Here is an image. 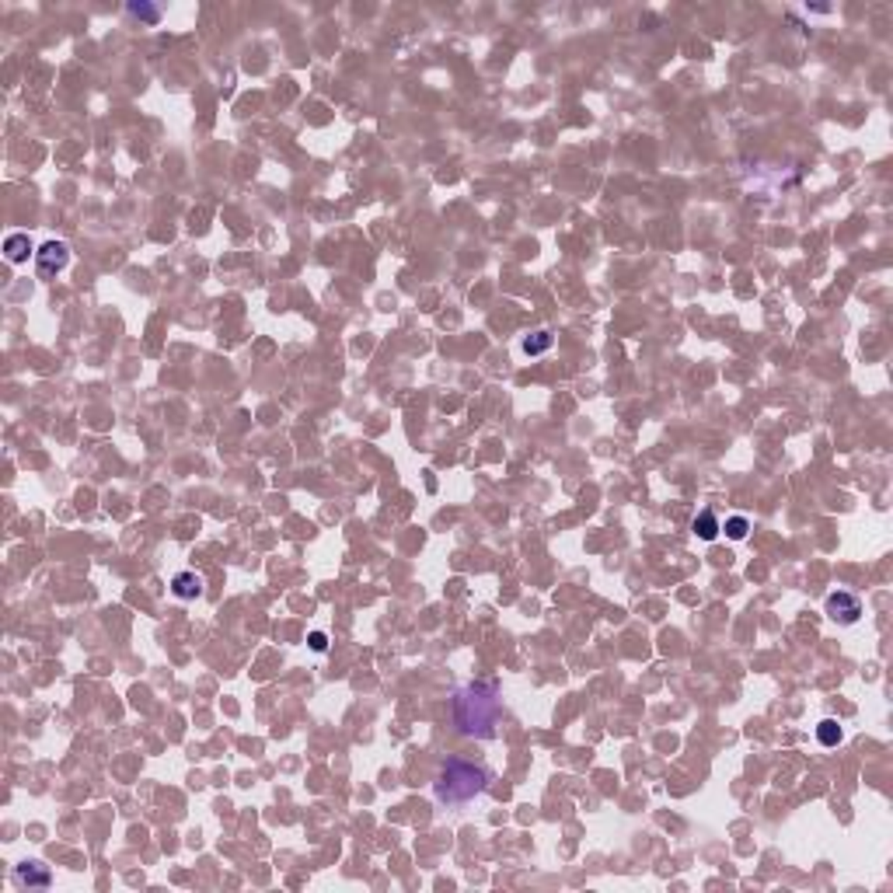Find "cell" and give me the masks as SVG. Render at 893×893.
Masks as SVG:
<instances>
[{"label": "cell", "instance_id": "cell-1", "mask_svg": "<svg viewBox=\"0 0 893 893\" xmlns=\"http://www.w3.org/2000/svg\"><path fill=\"white\" fill-rule=\"evenodd\" d=\"M499 719H503V698L492 681L468 684L454 694V726L461 736L488 740V736H495Z\"/></svg>", "mask_w": 893, "mask_h": 893}, {"label": "cell", "instance_id": "cell-2", "mask_svg": "<svg viewBox=\"0 0 893 893\" xmlns=\"http://www.w3.org/2000/svg\"><path fill=\"white\" fill-rule=\"evenodd\" d=\"M488 785V774L478 765L468 761H446L440 774H437V799L440 803H468L475 796H482Z\"/></svg>", "mask_w": 893, "mask_h": 893}, {"label": "cell", "instance_id": "cell-3", "mask_svg": "<svg viewBox=\"0 0 893 893\" xmlns=\"http://www.w3.org/2000/svg\"><path fill=\"white\" fill-rule=\"evenodd\" d=\"M35 258H39V276H56V273H63L67 269V262H70V251H67V244L60 241H45L35 251Z\"/></svg>", "mask_w": 893, "mask_h": 893}, {"label": "cell", "instance_id": "cell-4", "mask_svg": "<svg viewBox=\"0 0 893 893\" xmlns=\"http://www.w3.org/2000/svg\"><path fill=\"white\" fill-rule=\"evenodd\" d=\"M827 614L834 618V621H841V625H855L858 621V614H862V604H858V597L852 593H831L827 597Z\"/></svg>", "mask_w": 893, "mask_h": 893}, {"label": "cell", "instance_id": "cell-5", "mask_svg": "<svg viewBox=\"0 0 893 893\" xmlns=\"http://www.w3.org/2000/svg\"><path fill=\"white\" fill-rule=\"evenodd\" d=\"M171 586H175V597H182V601H196L203 593V579L196 572H178L171 579Z\"/></svg>", "mask_w": 893, "mask_h": 893}, {"label": "cell", "instance_id": "cell-6", "mask_svg": "<svg viewBox=\"0 0 893 893\" xmlns=\"http://www.w3.org/2000/svg\"><path fill=\"white\" fill-rule=\"evenodd\" d=\"M691 530H694V534H698L701 541H712V537H716V534H719L723 527H719V520H716V513H712V510H701V513L694 517Z\"/></svg>", "mask_w": 893, "mask_h": 893}, {"label": "cell", "instance_id": "cell-7", "mask_svg": "<svg viewBox=\"0 0 893 893\" xmlns=\"http://www.w3.org/2000/svg\"><path fill=\"white\" fill-rule=\"evenodd\" d=\"M28 251H32L28 234H11V238L4 241V255H7L11 262H25V258H28Z\"/></svg>", "mask_w": 893, "mask_h": 893}, {"label": "cell", "instance_id": "cell-8", "mask_svg": "<svg viewBox=\"0 0 893 893\" xmlns=\"http://www.w3.org/2000/svg\"><path fill=\"white\" fill-rule=\"evenodd\" d=\"M816 736H820L823 747H838V743H841V726H838L834 719H823V723L816 726Z\"/></svg>", "mask_w": 893, "mask_h": 893}, {"label": "cell", "instance_id": "cell-9", "mask_svg": "<svg viewBox=\"0 0 893 893\" xmlns=\"http://www.w3.org/2000/svg\"><path fill=\"white\" fill-rule=\"evenodd\" d=\"M548 346H552V335H548V332H534L530 339H524V353H527V356H537V353H544Z\"/></svg>", "mask_w": 893, "mask_h": 893}, {"label": "cell", "instance_id": "cell-10", "mask_svg": "<svg viewBox=\"0 0 893 893\" xmlns=\"http://www.w3.org/2000/svg\"><path fill=\"white\" fill-rule=\"evenodd\" d=\"M18 880L28 883V887H45V883H49V872H42L35 865H21V869H18Z\"/></svg>", "mask_w": 893, "mask_h": 893}, {"label": "cell", "instance_id": "cell-11", "mask_svg": "<svg viewBox=\"0 0 893 893\" xmlns=\"http://www.w3.org/2000/svg\"><path fill=\"white\" fill-rule=\"evenodd\" d=\"M747 527H750V524H747V520H743V517H730V520H726V534H730L733 541H740V537H747Z\"/></svg>", "mask_w": 893, "mask_h": 893}, {"label": "cell", "instance_id": "cell-12", "mask_svg": "<svg viewBox=\"0 0 893 893\" xmlns=\"http://www.w3.org/2000/svg\"><path fill=\"white\" fill-rule=\"evenodd\" d=\"M129 14L147 18V21H158V11H154V7H143V4H129Z\"/></svg>", "mask_w": 893, "mask_h": 893}, {"label": "cell", "instance_id": "cell-13", "mask_svg": "<svg viewBox=\"0 0 893 893\" xmlns=\"http://www.w3.org/2000/svg\"><path fill=\"white\" fill-rule=\"evenodd\" d=\"M325 646H328V639L322 635V632H314V635H311V650H314V652H325Z\"/></svg>", "mask_w": 893, "mask_h": 893}]
</instances>
